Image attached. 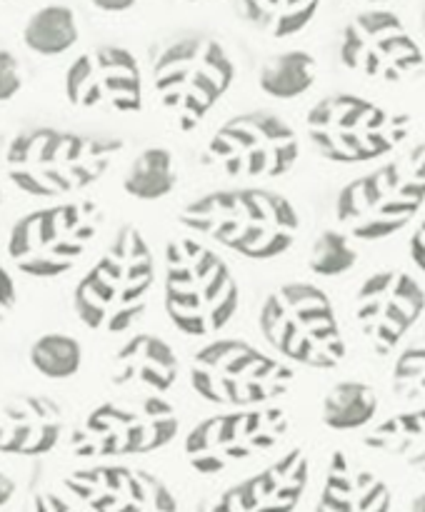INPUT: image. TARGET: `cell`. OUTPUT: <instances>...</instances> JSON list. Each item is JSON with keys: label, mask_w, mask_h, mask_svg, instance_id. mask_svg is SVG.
Segmentation results:
<instances>
[{"label": "cell", "mask_w": 425, "mask_h": 512, "mask_svg": "<svg viewBox=\"0 0 425 512\" xmlns=\"http://www.w3.org/2000/svg\"><path fill=\"white\" fill-rule=\"evenodd\" d=\"M65 488L93 512H178L173 490L140 468L93 465L65 475Z\"/></svg>", "instance_id": "e0dca14e"}, {"label": "cell", "mask_w": 425, "mask_h": 512, "mask_svg": "<svg viewBox=\"0 0 425 512\" xmlns=\"http://www.w3.org/2000/svg\"><path fill=\"white\" fill-rule=\"evenodd\" d=\"M358 263V248L353 238L345 230H323L315 238L313 250H310V270L323 278H338V275L350 273Z\"/></svg>", "instance_id": "f1b7e54d"}, {"label": "cell", "mask_w": 425, "mask_h": 512, "mask_svg": "<svg viewBox=\"0 0 425 512\" xmlns=\"http://www.w3.org/2000/svg\"><path fill=\"white\" fill-rule=\"evenodd\" d=\"M30 365L48 380H68L83 365V348L65 333H45L30 345Z\"/></svg>", "instance_id": "83f0119b"}, {"label": "cell", "mask_w": 425, "mask_h": 512, "mask_svg": "<svg viewBox=\"0 0 425 512\" xmlns=\"http://www.w3.org/2000/svg\"><path fill=\"white\" fill-rule=\"evenodd\" d=\"M370 3H388V0H370Z\"/></svg>", "instance_id": "f35d334b"}, {"label": "cell", "mask_w": 425, "mask_h": 512, "mask_svg": "<svg viewBox=\"0 0 425 512\" xmlns=\"http://www.w3.org/2000/svg\"><path fill=\"white\" fill-rule=\"evenodd\" d=\"M155 285V258L135 225H120L93 268L73 290V308L90 330L123 333L133 328Z\"/></svg>", "instance_id": "3957f363"}, {"label": "cell", "mask_w": 425, "mask_h": 512, "mask_svg": "<svg viewBox=\"0 0 425 512\" xmlns=\"http://www.w3.org/2000/svg\"><path fill=\"white\" fill-rule=\"evenodd\" d=\"M260 333L295 365L335 370L345 360V340L328 295L310 283H285L260 305Z\"/></svg>", "instance_id": "52a82bcc"}, {"label": "cell", "mask_w": 425, "mask_h": 512, "mask_svg": "<svg viewBox=\"0 0 425 512\" xmlns=\"http://www.w3.org/2000/svg\"><path fill=\"white\" fill-rule=\"evenodd\" d=\"M13 495H15V480L0 470V508L10 503V500H13Z\"/></svg>", "instance_id": "d590c367"}, {"label": "cell", "mask_w": 425, "mask_h": 512, "mask_svg": "<svg viewBox=\"0 0 425 512\" xmlns=\"http://www.w3.org/2000/svg\"><path fill=\"white\" fill-rule=\"evenodd\" d=\"M290 420L283 408H233L195 425L185 438V460L200 475H218L273 450L288 435Z\"/></svg>", "instance_id": "4fadbf2b"}, {"label": "cell", "mask_w": 425, "mask_h": 512, "mask_svg": "<svg viewBox=\"0 0 425 512\" xmlns=\"http://www.w3.org/2000/svg\"><path fill=\"white\" fill-rule=\"evenodd\" d=\"M318 78V63L308 50H285L260 68L258 85L275 100H293L308 93Z\"/></svg>", "instance_id": "603a6c76"}, {"label": "cell", "mask_w": 425, "mask_h": 512, "mask_svg": "<svg viewBox=\"0 0 425 512\" xmlns=\"http://www.w3.org/2000/svg\"><path fill=\"white\" fill-rule=\"evenodd\" d=\"M378 413V395L358 380L335 383L323 398V423L333 430H360L373 423Z\"/></svg>", "instance_id": "484cf974"}, {"label": "cell", "mask_w": 425, "mask_h": 512, "mask_svg": "<svg viewBox=\"0 0 425 512\" xmlns=\"http://www.w3.org/2000/svg\"><path fill=\"white\" fill-rule=\"evenodd\" d=\"M78 18L68 5H45L35 10L23 25V43L25 48L33 50L35 55H63L78 43Z\"/></svg>", "instance_id": "7402d4cb"}, {"label": "cell", "mask_w": 425, "mask_h": 512, "mask_svg": "<svg viewBox=\"0 0 425 512\" xmlns=\"http://www.w3.org/2000/svg\"><path fill=\"white\" fill-rule=\"evenodd\" d=\"M33 512H78L68 500L55 493H38L33 500Z\"/></svg>", "instance_id": "d6a6232c"}, {"label": "cell", "mask_w": 425, "mask_h": 512, "mask_svg": "<svg viewBox=\"0 0 425 512\" xmlns=\"http://www.w3.org/2000/svg\"><path fill=\"white\" fill-rule=\"evenodd\" d=\"M185 230L248 260H273L293 248L300 230L295 205L263 188L213 190L185 205L178 215Z\"/></svg>", "instance_id": "6da1fadb"}, {"label": "cell", "mask_w": 425, "mask_h": 512, "mask_svg": "<svg viewBox=\"0 0 425 512\" xmlns=\"http://www.w3.org/2000/svg\"><path fill=\"white\" fill-rule=\"evenodd\" d=\"M23 88V70L10 50L0 48V103H8Z\"/></svg>", "instance_id": "4dcf8cb0"}, {"label": "cell", "mask_w": 425, "mask_h": 512, "mask_svg": "<svg viewBox=\"0 0 425 512\" xmlns=\"http://www.w3.org/2000/svg\"><path fill=\"white\" fill-rule=\"evenodd\" d=\"M178 185V165L168 148H145L128 168L123 188L130 198L153 203L170 195Z\"/></svg>", "instance_id": "cb8c5ba5"}, {"label": "cell", "mask_w": 425, "mask_h": 512, "mask_svg": "<svg viewBox=\"0 0 425 512\" xmlns=\"http://www.w3.org/2000/svg\"><path fill=\"white\" fill-rule=\"evenodd\" d=\"M390 488L370 470L335 450L315 512H390Z\"/></svg>", "instance_id": "44dd1931"}, {"label": "cell", "mask_w": 425, "mask_h": 512, "mask_svg": "<svg viewBox=\"0 0 425 512\" xmlns=\"http://www.w3.org/2000/svg\"><path fill=\"white\" fill-rule=\"evenodd\" d=\"M15 303H18V288H15L13 275L0 263V323L13 313Z\"/></svg>", "instance_id": "1f68e13d"}, {"label": "cell", "mask_w": 425, "mask_h": 512, "mask_svg": "<svg viewBox=\"0 0 425 512\" xmlns=\"http://www.w3.org/2000/svg\"><path fill=\"white\" fill-rule=\"evenodd\" d=\"M295 375L283 360L263 353L245 340H213L195 353L190 385L213 405L258 408L283 398Z\"/></svg>", "instance_id": "9c48e42d"}, {"label": "cell", "mask_w": 425, "mask_h": 512, "mask_svg": "<svg viewBox=\"0 0 425 512\" xmlns=\"http://www.w3.org/2000/svg\"><path fill=\"white\" fill-rule=\"evenodd\" d=\"M410 115L390 113L373 100L335 93L310 108V143L330 163L358 165L393 153L410 133Z\"/></svg>", "instance_id": "ba28073f"}, {"label": "cell", "mask_w": 425, "mask_h": 512, "mask_svg": "<svg viewBox=\"0 0 425 512\" xmlns=\"http://www.w3.org/2000/svg\"><path fill=\"white\" fill-rule=\"evenodd\" d=\"M423 315V288L403 270H380L360 283L355 295V320L378 355L403 343Z\"/></svg>", "instance_id": "2e32d148"}, {"label": "cell", "mask_w": 425, "mask_h": 512, "mask_svg": "<svg viewBox=\"0 0 425 512\" xmlns=\"http://www.w3.org/2000/svg\"><path fill=\"white\" fill-rule=\"evenodd\" d=\"M393 390L400 400L420 403L425 393V353L423 345L405 348L393 365Z\"/></svg>", "instance_id": "f546056e"}, {"label": "cell", "mask_w": 425, "mask_h": 512, "mask_svg": "<svg viewBox=\"0 0 425 512\" xmlns=\"http://www.w3.org/2000/svg\"><path fill=\"white\" fill-rule=\"evenodd\" d=\"M118 138L35 125L10 140L5 150L8 180L33 198L73 195L98 183L118 158Z\"/></svg>", "instance_id": "7a4b0ae2"}, {"label": "cell", "mask_w": 425, "mask_h": 512, "mask_svg": "<svg viewBox=\"0 0 425 512\" xmlns=\"http://www.w3.org/2000/svg\"><path fill=\"white\" fill-rule=\"evenodd\" d=\"M178 375V355L158 335H133L115 353L113 385L118 388H138L153 395H163L178 383Z\"/></svg>", "instance_id": "ffe728a7"}, {"label": "cell", "mask_w": 425, "mask_h": 512, "mask_svg": "<svg viewBox=\"0 0 425 512\" xmlns=\"http://www.w3.org/2000/svg\"><path fill=\"white\" fill-rule=\"evenodd\" d=\"M235 80V63L218 38L190 33L173 40L153 65L158 103L175 130L193 133Z\"/></svg>", "instance_id": "5b68a950"}, {"label": "cell", "mask_w": 425, "mask_h": 512, "mask_svg": "<svg viewBox=\"0 0 425 512\" xmlns=\"http://www.w3.org/2000/svg\"><path fill=\"white\" fill-rule=\"evenodd\" d=\"M178 430V413L158 395L130 403H103L80 420L70 435V450L78 458L148 455L173 443Z\"/></svg>", "instance_id": "8fae6325"}, {"label": "cell", "mask_w": 425, "mask_h": 512, "mask_svg": "<svg viewBox=\"0 0 425 512\" xmlns=\"http://www.w3.org/2000/svg\"><path fill=\"white\" fill-rule=\"evenodd\" d=\"M163 300L180 333L213 335L233 320L240 290L215 250L195 238H175L165 245Z\"/></svg>", "instance_id": "277c9868"}, {"label": "cell", "mask_w": 425, "mask_h": 512, "mask_svg": "<svg viewBox=\"0 0 425 512\" xmlns=\"http://www.w3.org/2000/svg\"><path fill=\"white\" fill-rule=\"evenodd\" d=\"M413 512H425V498H423V495H418V498L413 500Z\"/></svg>", "instance_id": "8d00e7d4"}, {"label": "cell", "mask_w": 425, "mask_h": 512, "mask_svg": "<svg viewBox=\"0 0 425 512\" xmlns=\"http://www.w3.org/2000/svg\"><path fill=\"white\" fill-rule=\"evenodd\" d=\"M423 193V145H415L403 158L343 185L335 200V215L350 238L373 243L408 228L423 208Z\"/></svg>", "instance_id": "8992f818"}, {"label": "cell", "mask_w": 425, "mask_h": 512, "mask_svg": "<svg viewBox=\"0 0 425 512\" xmlns=\"http://www.w3.org/2000/svg\"><path fill=\"white\" fill-rule=\"evenodd\" d=\"M320 0H240L243 18L270 38L300 33L315 18Z\"/></svg>", "instance_id": "d4e9b609"}, {"label": "cell", "mask_w": 425, "mask_h": 512, "mask_svg": "<svg viewBox=\"0 0 425 512\" xmlns=\"http://www.w3.org/2000/svg\"><path fill=\"white\" fill-rule=\"evenodd\" d=\"M308 455L290 448L260 473L223 490L210 512H295L308 485Z\"/></svg>", "instance_id": "ac0fdd59"}, {"label": "cell", "mask_w": 425, "mask_h": 512, "mask_svg": "<svg viewBox=\"0 0 425 512\" xmlns=\"http://www.w3.org/2000/svg\"><path fill=\"white\" fill-rule=\"evenodd\" d=\"M300 140L283 118L265 110L225 120L210 138L205 163L230 178H280L298 163Z\"/></svg>", "instance_id": "7c38bea8"}, {"label": "cell", "mask_w": 425, "mask_h": 512, "mask_svg": "<svg viewBox=\"0 0 425 512\" xmlns=\"http://www.w3.org/2000/svg\"><path fill=\"white\" fill-rule=\"evenodd\" d=\"M188 3H198V0H188Z\"/></svg>", "instance_id": "ab89813d"}, {"label": "cell", "mask_w": 425, "mask_h": 512, "mask_svg": "<svg viewBox=\"0 0 425 512\" xmlns=\"http://www.w3.org/2000/svg\"><path fill=\"white\" fill-rule=\"evenodd\" d=\"M65 98L83 110L138 113L143 108V73L128 48L95 45L68 65L63 78Z\"/></svg>", "instance_id": "9a60e30c"}, {"label": "cell", "mask_w": 425, "mask_h": 512, "mask_svg": "<svg viewBox=\"0 0 425 512\" xmlns=\"http://www.w3.org/2000/svg\"><path fill=\"white\" fill-rule=\"evenodd\" d=\"M0 203H3V185H0Z\"/></svg>", "instance_id": "74e56055"}, {"label": "cell", "mask_w": 425, "mask_h": 512, "mask_svg": "<svg viewBox=\"0 0 425 512\" xmlns=\"http://www.w3.org/2000/svg\"><path fill=\"white\" fill-rule=\"evenodd\" d=\"M423 425V410H403V413L390 415L383 423L370 428L363 443L370 450L420 465L423 463Z\"/></svg>", "instance_id": "4316f807"}, {"label": "cell", "mask_w": 425, "mask_h": 512, "mask_svg": "<svg viewBox=\"0 0 425 512\" xmlns=\"http://www.w3.org/2000/svg\"><path fill=\"white\" fill-rule=\"evenodd\" d=\"M338 58L353 73L373 80L410 78L423 65L418 40L390 10H363L340 33Z\"/></svg>", "instance_id": "5bb4252c"}, {"label": "cell", "mask_w": 425, "mask_h": 512, "mask_svg": "<svg viewBox=\"0 0 425 512\" xmlns=\"http://www.w3.org/2000/svg\"><path fill=\"white\" fill-rule=\"evenodd\" d=\"M65 415L55 400L43 395H18L0 403V453L40 458L58 448Z\"/></svg>", "instance_id": "d6986e66"}, {"label": "cell", "mask_w": 425, "mask_h": 512, "mask_svg": "<svg viewBox=\"0 0 425 512\" xmlns=\"http://www.w3.org/2000/svg\"><path fill=\"white\" fill-rule=\"evenodd\" d=\"M103 225L95 200H68L23 215L8 235V258L30 278L70 273Z\"/></svg>", "instance_id": "30bf717a"}, {"label": "cell", "mask_w": 425, "mask_h": 512, "mask_svg": "<svg viewBox=\"0 0 425 512\" xmlns=\"http://www.w3.org/2000/svg\"><path fill=\"white\" fill-rule=\"evenodd\" d=\"M423 243H425V235H423V225H418L415 228V233L410 235V243H408V255L410 260L415 263V268L423 270Z\"/></svg>", "instance_id": "836d02e7"}, {"label": "cell", "mask_w": 425, "mask_h": 512, "mask_svg": "<svg viewBox=\"0 0 425 512\" xmlns=\"http://www.w3.org/2000/svg\"><path fill=\"white\" fill-rule=\"evenodd\" d=\"M90 3L103 13H125V10L133 8L135 0H90Z\"/></svg>", "instance_id": "e575fe53"}]
</instances>
